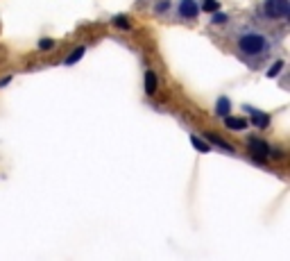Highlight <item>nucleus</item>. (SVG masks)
<instances>
[{
  "mask_svg": "<svg viewBox=\"0 0 290 261\" xmlns=\"http://www.w3.org/2000/svg\"><path fill=\"white\" fill-rule=\"evenodd\" d=\"M263 12L270 18H286L290 14V3L288 0H265Z\"/></svg>",
  "mask_w": 290,
  "mask_h": 261,
  "instance_id": "2",
  "label": "nucleus"
},
{
  "mask_svg": "<svg viewBox=\"0 0 290 261\" xmlns=\"http://www.w3.org/2000/svg\"><path fill=\"white\" fill-rule=\"evenodd\" d=\"M254 121L261 125V127H265L267 125V118H265V114H261V111H254Z\"/></svg>",
  "mask_w": 290,
  "mask_h": 261,
  "instance_id": "10",
  "label": "nucleus"
},
{
  "mask_svg": "<svg viewBox=\"0 0 290 261\" xmlns=\"http://www.w3.org/2000/svg\"><path fill=\"white\" fill-rule=\"evenodd\" d=\"M41 48H43V50H48V48H52V41H50V39H43V41H41Z\"/></svg>",
  "mask_w": 290,
  "mask_h": 261,
  "instance_id": "14",
  "label": "nucleus"
},
{
  "mask_svg": "<svg viewBox=\"0 0 290 261\" xmlns=\"http://www.w3.org/2000/svg\"><path fill=\"white\" fill-rule=\"evenodd\" d=\"M224 123H227V127H231V129H243L245 127V123L240 121V118H229V116H224Z\"/></svg>",
  "mask_w": 290,
  "mask_h": 261,
  "instance_id": "6",
  "label": "nucleus"
},
{
  "mask_svg": "<svg viewBox=\"0 0 290 261\" xmlns=\"http://www.w3.org/2000/svg\"><path fill=\"white\" fill-rule=\"evenodd\" d=\"M281 66H283V64L279 62V64H277L275 68H270V70H267V75H270V78H272V75H277V73H279V68H281Z\"/></svg>",
  "mask_w": 290,
  "mask_h": 261,
  "instance_id": "13",
  "label": "nucleus"
},
{
  "mask_svg": "<svg viewBox=\"0 0 290 261\" xmlns=\"http://www.w3.org/2000/svg\"><path fill=\"white\" fill-rule=\"evenodd\" d=\"M218 111H220L222 116H229V100L227 98H220V102H218Z\"/></svg>",
  "mask_w": 290,
  "mask_h": 261,
  "instance_id": "8",
  "label": "nucleus"
},
{
  "mask_svg": "<svg viewBox=\"0 0 290 261\" xmlns=\"http://www.w3.org/2000/svg\"><path fill=\"white\" fill-rule=\"evenodd\" d=\"M198 12H200V5L195 0H182L179 3V16L182 18H195Z\"/></svg>",
  "mask_w": 290,
  "mask_h": 261,
  "instance_id": "3",
  "label": "nucleus"
},
{
  "mask_svg": "<svg viewBox=\"0 0 290 261\" xmlns=\"http://www.w3.org/2000/svg\"><path fill=\"white\" fill-rule=\"evenodd\" d=\"M145 89H147V94H154V89H157V75L154 73L145 75Z\"/></svg>",
  "mask_w": 290,
  "mask_h": 261,
  "instance_id": "5",
  "label": "nucleus"
},
{
  "mask_svg": "<svg viewBox=\"0 0 290 261\" xmlns=\"http://www.w3.org/2000/svg\"><path fill=\"white\" fill-rule=\"evenodd\" d=\"M82 55H84V48H78V50H75L73 55H70V57L66 59V64H68V66H70V64H75V62H78V59H80Z\"/></svg>",
  "mask_w": 290,
  "mask_h": 261,
  "instance_id": "9",
  "label": "nucleus"
},
{
  "mask_svg": "<svg viewBox=\"0 0 290 261\" xmlns=\"http://www.w3.org/2000/svg\"><path fill=\"white\" fill-rule=\"evenodd\" d=\"M190 141H193V145H195V148H198V150H202V152H209V145H206V143H202V141H200L198 137H193Z\"/></svg>",
  "mask_w": 290,
  "mask_h": 261,
  "instance_id": "11",
  "label": "nucleus"
},
{
  "mask_svg": "<svg viewBox=\"0 0 290 261\" xmlns=\"http://www.w3.org/2000/svg\"><path fill=\"white\" fill-rule=\"evenodd\" d=\"M113 23H116V28H120V30H127L129 28V18H127V16H116Z\"/></svg>",
  "mask_w": 290,
  "mask_h": 261,
  "instance_id": "7",
  "label": "nucleus"
},
{
  "mask_svg": "<svg viewBox=\"0 0 290 261\" xmlns=\"http://www.w3.org/2000/svg\"><path fill=\"white\" fill-rule=\"evenodd\" d=\"M218 7H220V5H218L216 0H204V9H206V12H216Z\"/></svg>",
  "mask_w": 290,
  "mask_h": 261,
  "instance_id": "12",
  "label": "nucleus"
},
{
  "mask_svg": "<svg viewBox=\"0 0 290 261\" xmlns=\"http://www.w3.org/2000/svg\"><path fill=\"white\" fill-rule=\"evenodd\" d=\"M249 150H252V155H256L259 159H265L267 152H270V148H267L265 143H261V141H252V143H249Z\"/></svg>",
  "mask_w": 290,
  "mask_h": 261,
  "instance_id": "4",
  "label": "nucleus"
},
{
  "mask_svg": "<svg viewBox=\"0 0 290 261\" xmlns=\"http://www.w3.org/2000/svg\"><path fill=\"white\" fill-rule=\"evenodd\" d=\"M238 50L243 52V55H247V57H259V55H263V52L267 50V39L263 34H259V32H247V34H243V36H238Z\"/></svg>",
  "mask_w": 290,
  "mask_h": 261,
  "instance_id": "1",
  "label": "nucleus"
}]
</instances>
